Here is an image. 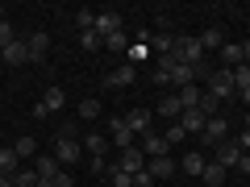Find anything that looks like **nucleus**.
<instances>
[{"label": "nucleus", "mask_w": 250, "mask_h": 187, "mask_svg": "<svg viewBox=\"0 0 250 187\" xmlns=\"http://www.w3.org/2000/svg\"><path fill=\"white\" fill-rule=\"evenodd\" d=\"M208 96H213V100H221V104L238 96V88H233V71H229V67H221V71H213V75H208Z\"/></svg>", "instance_id": "f257e3e1"}, {"label": "nucleus", "mask_w": 250, "mask_h": 187, "mask_svg": "<svg viewBox=\"0 0 250 187\" xmlns=\"http://www.w3.org/2000/svg\"><path fill=\"white\" fill-rule=\"evenodd\" d=\"M108 142H113L117 146V150H134V146H138V137L134 133H129V125H125V116H113V125H108Z\"/></svg>", "instance_id": "f03ea898"}, {"label": "nucleus", "mask_w": 250, "mask_h": 187, "mask_svg": "<svg viewBox=\"0 0 250 187\" xmlns=\"http://www.w3.org/2000/svg\"><path fill=\"white\" fill-rule=\"evenodd\" d=\"M54 146H59V154H54V158H59V167H71V162H80V154H83V150H80L83 142H75L67 129L59 133V142H54Z\"/></svg>", "instance_id": "7ed1b4c3"}, {"label": "nucleus", "mask_w": 250, "mask_h": 187, "mask_svg": "<svg viewBox=\"0 0 250 187\" xmlns=\"http://www.w3.org/2000/svg\"><path fill=\"white\" fill-rule=\"evenodd\" d=\"M225 137H229V121H225L221 112L208 116V125H205V133H200V142H205V146H221Z\"/></svg>", "instance_id": "20e7f679"}, {"label": "nucleus", "mask_w": 250, "mask_h": 187, "mask_svg": "<svg viewBox=\"0 0 250 187\" xmlns=\"http://www.w3.org/2000/svg\"><path fill=\"white\" fill-rule=\"evenodd\" d=\"M125 125H129V133H134V137H146V133H154V129H150L154 112H150V108H134V112L125 116Z\"/></svg>", "instance_id": "39448f33"}, {"label": "nucleus", "mask_w": 250, "mask_h": 187, "mask_svg": "<svg viewBox=\"0 0 250 187\" xmlns=\"http://www.w3.org/2000/svg\"><path fill=\"white\" fill-rule=\"evenodd\" d=\"M179 125H184V133L188 137H192V133H205V125H208V116L205 112H200V108H184V112H179Z\"/></svg>", "instance_id": "423d86ee"}, {"label": "nucleus", "mask_w": 250, "mask_h": 187, "mask_svg": "<svg viewBox=\"0 0 250 187\" xmlns=\"http://www.w3.org/2000/svg\"><path fill=\"white\" fill-rule=\"evenodd\" d=\"M138 150H142L146 158H163V154L171 150V142H167V137H163V133H146L142 142H138Z\"/></svg>", "instance_id": "0eeeda50"}, {"label": "nucleus", "mask_w": 250, "mask_h": 187, "mask_svg": "<svg viewBox=\"0 0 250 187\" xmlns=\"http://www.w3.org/2000/svg\"><path fill=\"white\" fill-rule=\"evenodd\" d=\"M134 79H138L134 62H121L117 71H108V75H104V83H108V88H129V83H134Z\"/></svg>", "instance_id": "6e6552de"}, {"label": "nucleus", "mask_w": 250, "mask_h": 187, "mask_svg": "<svg viewBox=\"0 0 250 187\" xmlns=\"http://www.w3.org/2000/svg\"><path fill=\"white\" fill-rule=\"evenodd\" d=\"M0 58L9 62V67H25V62H34V58H29V46H25V42H13V46H4V50H0Z\"/></svg>", "instance_id": "1a4fd4ad"}, {"label": "nucleus", "mask_w": 250, "mask_h": 187, "mask_svg": "<svg viewBox=\"0 0 250 187\" xmlns=\"http://www.w3.org/2000/svg\"><path fill=\"white\" fill-rule=\"evenodd\" d=\"M238 158H242V150H238V142H229V137H225V142L217 146V154H213V162H221L225 170H229V167H238Z\"/></svg>", "instance_id": "9d476101"}, {"label": "nucleus", "mask_w": 250, "mask_h": 187, "mask_svg": "<svg viewBox=\"0 0 250 187\" xmlns=\"http://www.w3.org/2000/svg\"><path fill=\"white\" fill-rule=\"evenodd\" d=\"M96 34H100V37H113V34H121V17H117L113 9L96 13Z\"/></svg>", "instance_id": "9b49d317"}, {"label": "nucleus", "mask_w": 250, "mask_h": 187, "mask_svg": "<svg viewBox=\"0 0 250 187\" xmlns=\"http://www.w3.org/2000/svg\"><path fill=\"white\" fill-rule=\"evenodd\" d=\"M117 167H121L125 175H138V170H146V154L134 146V150H125V154H121V162H117Z\"/></svg>", "instance_id": "f8f14e48"}, {"label": "nucleus", "mask_w": 250, "mask_h": 187, "mask_svg": "<svg viewBox=\"0 0 250 187\" xmlns=\"http://www.w3.org/2000/svg\"><path fill=\"white\" fill-rule=\"evenodd\" d=\"M29 58H34V62H42L46 58V50H50V34H46V29H38V34H29Z\"/></svg>", "instance_id": "ddd939ff"}, {"label": "nucleus", "mask_w": 250, "mask_h": 187, "mask_svg": "<svg viewBox=\"0 0 250 187\" xmlns=\"http://www.w3.org/2000/svg\"><path fill=\"white\" fill-rule=\"evenodd\" d=\"M146 170H150V175H154V183H159V179H171L179 167L167 158V154H163V158H150V162H146Z\"/></svg>", "instance_id": "4468645a"}, {"label": "nucleus", "mask_w": 250, "mask_h": 187, "mask_svg": "<svg viewBox=\"0 0 250 187\" xmlns=\"http://www.w3.org/2000/svg\"><path fill=\"white\" fill-rule=\"evenodd\" d=\"M196 42H200V50H221V46H225V29H217V25H208L205 34L196 37Z\"/></svg>", "instance_id": "2eb2a0df"}, {"label": "nucleus", "mask_w": 250, "mask_h": 187, "mask_svg": "<svg viewBox=\"0 0 250 187\" xmlns=\"http://www.w3.org/2000/svg\"><path fill=\"white\" fill-rule=\"evenodd\" d=\"M179 112H184L179 96H163L159 100V121H179Z\"/></svg>", "instance_id": "dca6fc26"}, {"label": "nucleus", "mask_w": 250, "mask_h": 187, "mask_svg": "<svg viewBox=\"0 0 250 187\" xmlns=\"http://www.w3.org/2000/svg\"><path fill=\"white\" fill-rule=\"evenodd\" d=\"M17 170H21L17 150H13V146H0V175H17Z\"/></svg>", "instance_id": "f3484780"}, {"label": "nucleus", "mask_w": 250, "mask_h": 187, "mask_svg": "<svg viewBox=\"0 0 250 187\" xmlns=\"http://www.w3.org/2000/svg\"><path fill=\"white\" fill-rule=\"evenodd\" d=\"M175 96H179V104H184V108H200V96H205V92H200L196 83H188V88H179Z\"/></svg>", "instance_id": "a211bd4d"}, {"label": "nucleus", "mask_w": 250, "mask_h": 187, "mask_svg": "<svg viewBox=\"0 0 250 187\" xmlns=\"http://www.w3.org/2000/svg\"><path fill=\"white\" fill-rule=\"evenodd\" d=\"M42 104H46V112H62V104H67V96H62V88H46Z\"/></svg>", "instance_id": "6ab92c4d"}, {"label": "nucleus", "mask_w": 250, "mask_h": 187, "mask_svg": "<svg viewBox=\"0 0 250 187\" xmlns=\"http://www.w3.org/2000/svg\"><path fill=\"white\" fill-rule=\"evenodd\" d=\"M34 170H38V179H54V175H59V158H50V154H42V158L34 162Z\"/></svg>", "instance_id": "aec40b11"}, {"label": "nucleus", "mask_w": 250, "mask_h": 187, "mask_svg": "<svg viewBox=\"0 0 250 187\" xmlns=\"http://www.w3.org/2000/svg\"><path fill=\"white\" fill-rule=\"evenodd\" d=\"M200 179H205L208 187H221L225 183V167H221V162H205V175H200Z\"/></svg>", "instance_id": "412c9836"}, {"label": "nucleus", "mask_w": 250, "mask_h": 187, "mask_svg": "<svg viewBox=\"0 0 250 187\" xmlns=\"http://www.w3.org/2000/svg\"><path fill=\"white\" fill-rule=\"evenodd\" d=\"M150 46H154V54H171L175 50V37L163 29V34H150Z\"/></svg>", "instance_id": "4be33fe9"}, {"label": "nucleus", "mask_w": 250, "mask_h": 187, "mask_svg": "<svg viewBox=\"0 0 250 187\" xmlns=\"http://www.w3.org/2000/svg\"><path fill=\"white\" fill-rule=\"evenodd\" d=\"M179 167H184V170H188V175H192V179H200V175H205V158H200V154H196V150L188 154V158H184V162H179Z\"/></svg>", "instance_id": "5701e85b"}, {"label": "nucleus", "mask_w": 250, "mask_h": 187, "mask_svg": "<svg viewBox=\"0 0 250 187\" xmlns=\"http://www.w3.org/2000/svg\"><path fill=\"white\" fill-rule=\"evenodd\" d=\"M80 46H83L88 54H96V50H104V37H100L96 29H88V34H80Z\"/></svg>", "instance_id": "b1692460"}, {"label": "nucleus", "mask_w": 250, "mask_h": 187, "mask_svg": "<svg viewBox=\"0 0 250 187\" xmlns=\"http://www.w3.org/2000/svg\"><path fill=\"white\" fill-rule=\"evenodd\" d=\"M238 62H242V46H229V42H225V46H221V67H229V71H233Z\"/></svg>", "instance_id": "393cba45"}, {"label": "nucleus", "mask_w": 250, "mask_h": 187, "mask_svg": "<svg viewBox=\"0 0 250 187\" xmlns=\"http://www.w3.org/2000/svg\"><path fill=\"white\" fill-rule=\"evenodd\" d=\"M233 88L238 92L250 88V62H238V67H233Z\"/></svg>", "instance_id": "a878e982"}, {"label": "nucleus", "mask_w": 250, "mask_h": 187, "mask_svg": "<svg viewBox=\"0 0 250 187\" xmlns=\"http://www.w3.org/2000/svg\"><path fill=\"white\" fill-rule=\"evenodd\" d=\"M83 146H92V158H104V150H108V146H113V142H108L104 133H92V137H88V142H83Z\"/></svg>", "instance_id": "bb28decb"}, {"label": "nucleus", "mask_w": 250, "mask_h": 187, "mask_svg": "<svg viewBox=\"0 0 250 187\" xmlns=\"http://www.w3.org/2000/svg\"><path fill=\"white\" fill-rule=\"evenodd\" d=\"M75 25H80V34L96 29V13H92V9H80V13H75Z\"/></svg>", "instance_id": "cd10ccee"}, {"label": "nucleus", "mask_w": 250, "mask_h": 187, "mask_svg": "<svg viewBox=\"0 0 250 187\" xmlns=\"http://www.w3.org/2000/svg\"><path fill=\"white\" fill-rule=\"evenodd\" d=\"M80 116H83V121H96V116H100V100H80Z\"/></svg>", "instance_id": "c85d7f7f"}, {"label": "nucleus", "mask_w": 250, "mask_h": 187, "mask_svg": "<svg viewBox=\"0 0 250 187\" xmlns=\"http://www.w3.org/2000/svg\"><path fill=\"white\" fill-rule=\"evenodd\" d=\"M13 150H17V158H34L38 142H34V137H21V142H13Z\"/></svg>", "instance_id": "c756f323"}, {"label": "nucleus", "mask_w": 250, "mask_h": 187, "mask_svg": "<svg viewBox=\"0 0 250 187\" xmlns=\"http://www.w3.org/2000/svg\"><path fill=\"white\" fill-rule=\"evenodd\" d=\"M163 137H167L171 146H175V142H188V133H184V125H179V121H167V133H163Z\"/></svg>", "instance_id": "7c9ffc66"}, {"label": "nucleus", "mask_w": 250, "mask_h": 187, "mask_svg": "<svg viewBox=\"0 0 250 187\" xmlns=\"http://www.w3.org/2000/svg\"><path fill=\"white\" fill-rule=\"evenodd\" d=\"M13 187H38V170H17L13 175Z\"/></svg>", "instance_id": "2f4dec72"}, {"label": "nucleus", "mask_w": 250, "mask_h": 187, "mask_svg": "<svg viewBox=\"0 0 250 187\" xmlns=\"http://www.w3.org/2000/svg\"><path fill=\"white\" fill-rule=\"evenodd\" d=\"M108 175H113V187H134V175H125L121 167H108Z\"/></svg>", "instance_id": "473e14b6"}, {"label": "nucleus", "mask_w": 250, "mask_h": 187, "mask_svg": "<svg viewBox=\"0 0 250 187\" xmlns=\"http://www.w3.org/2000/svg\"><path fill=\"white\" fill-rule=\"evenodd\" d=\"M125 46H129L125 29H121V34H113V37H104V50H125Z\"/></svg>", "instance_id": "72a5a7b5"}, {"label": "nucleus", "mask_w": 250, "mask_h": 187, "mask_svg": "<svg viewBox=\"0 0 250 187\" xmlns=\"http://www.w3.org/2000/svg\"><path fill=\"white\" fill-rule=\"evenodd\" d=\"M13 42H17V34H13V25L4 21V25H0V50H4V46H13Z\"/></svg>", "instance_id": "f704fd0d"}, {"label": "nucleus", "mask_w": 250, "mask_h": 187, "mask_svg": "<svg viewBox=\"0 0 250 187\" xmlns=\"http://www.w3.org/2000/svg\"><path fill=\"white\" fill-rule=\"evenodd\" d=\"M134 187H154V175H150V170H138V175H134Z\"/></svg>", "instance_id": "c9c22d12"}, {"label": "nucleus", "mask_w": 250, "mask_h": 187, "mask_svg": "<svg viewBox=\"0 0 250 187\" xmlns=\"http://www.w3.org/2000/svg\"><path fill=\"white\" fill-rule=\"evenodd\" d=\"M54 187H75V179L67 175V170H59V175H54Z\"/></svg>", "instance_id": "e433bc0d"}, {"label": "nucleus", "mask_w": 250, "mask_h": 187, "mask_svg": "<svg viewBox=\"0 0 250 187\" xmlns=\"http://www.w3.org/2000/svg\"><path fill=\"white\" fill-rule=\"evenodd\" d=\"M92 175H108V162L104 158H92Z\"/></svg>", "instance_id": "4c0bfd02"}, {"label": "nucleus", "mask_w": 250, "mask_h": 187, "mask_svg": "<svg viewBox=\"0 0 250 187\" xmlns=\"http://www.w3.org/2000/svg\"><path fill=\"white\" fill-rule=\"evenodd\" d=\"M238 150H242V154H250V129H242V137H238Z\"/></svg>", "instance_id": "58836bf2"}, {"label": "nucleus", "mask_w": 250, "mask_h": 187, "mask_svg": "<svg viewBox=\"0 0 250 187\" xmlns=\"http://www.w3.org/2000/svg\"><path fill=\"white\" fill-rule=\"evenodd\" d=\"M233 170H242V175H250V154H242V158H238V167H233Z\"/></svg>", "instance_id": "ea45409f"}, {"label": "nucleus", "mask_w": 250, "mask_h": 187, "mask_svg": "<svg viewBox=\"0 0 250 187\" xmlns=\"http://www.w3.org/2000/svg\"><path fill=\"white\" fill-rule=\"evenodd\" d=\"M242 46V62H250V42H238Z\"/></svg>", "instance_id": "a19ab883"}, {"label": "nucleus", "mask_w": 250, "mask_h": 187, "mask_svg": "<svg viewBox=\"0 0 250 187\" xmlns=\"http://www.w3.org/2000/svg\"><path fill=\"white\" fill-rule=\"evenodd\" d=\"M0 187H13V175H0Z\"/></svg>", "instance_id": "79ce46f5"}, {"label": "nucleus", "mask_w": 250, "mask_h": 187, "mask_svg": "<svg viewBox=\"0 0 250 187\" xmlns=\"http://www.w3.org/2000/svg\"><path fill=\"white\" fill-rule=\"evenodd\" d=\"M238 100H242V104H250V88H246V92H238Z\"/></svg>", "instance_id": "37998d69"}, {"label": "nucleus", "mask_w": 250, "mask_h": 187, "mask_svg": "<svg viewBox=\"0 0 250 187\" xmlns=\"http://www.w3.org/2000/svg\"><path fill=\"white\" fill-rule=\"evenodd\" d=\"M0 25H4V4H0Z\"/></svg>", "instance_id": "c03bdc74"}, {"label": "nucleus", "mask_w": 250, "mask_h": 187, "mask_svg": "<svg viewBox=\"0 0 250 187\" xmlns=\"http://www.w3.org/2000/svg\"><path fill=\"white\" fill-rule=\"evenodd\" d=\"M246 129H250V112H246Z\"/></svg>", "instance_id": "a18cd8bd"}]
</instances>
